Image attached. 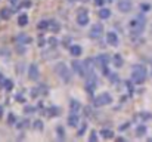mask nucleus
Returning <instances> with one entry per match:
<instances>
[{"label": "nucleus", "mask_w": 152, "mask_h": 142, "mask_svg": "<svg viewBox=\"0 0 152 142\" xmlns=\"http://www.w3.org/2000/svg\"><path fill=\"white\" fill-rule=\"evenodd\" d=\"M145 25H146V18H145V14H139L136 18L130 19L128 22V28H130V36L131 39H139L145 30Z\"/></svg>", "instance_id": "f257e3e1"}, {"label": "nucleus", "mask_w": 152, "mask_h": 142, "mask_svg": "<svg viewBox=\"0 0 152 142\" xmlns=\"http://www.w3.org/2000/svg\"><path fill=\"white\" fill-rule=\"evenodd\" d=\"M106 2H109V3H111V2H112V0H106Z\"/></svg>", "instance_id": "603ef678"}, {"label": "nucleus", "mask_w": 152, "mask_h": 142, "mask_svg": "<svg viewBox=\"0 0 152 142\" xmlns=\"http://www.w3.org/2000/svg\"><path fill=\"white\" fill-rule=\"evenodd\" d=\"M117 8L123 14H128L131 11V2H130V0H120V2L117 3Z\"/></svg>", "instance_id": "9d476101"}, {"label": "nucleus", "mask_w": 152, "mask_h": 142, "mask_svg": "<svg viewBox=\"0 0 152 142\" xmlns=\"http://www.w3.org/2000/svg\"><path fill=\"white\" fill-rule=\"evenodd\" d=\"M106 43H108L109 46H117V45H118V36H117V33L109 31V33L106 34Z\"/></svg>", "instance_id": "ddd939ff"}, {"label": "nucleus", "mask_w": 152, "mask_h": 142, "mask_svg": "<svg viewBox=\"0 0 152 142\" xmlns=\"http://www.w3.org/2000/svg\"><path fill=\"white\" fill-rule=\"evenodd\" d=\"M83 64H84V76H86V77L95 74V70H96V67H98L95 58H87Z\"/></svg>", "instance_id": "423d86ee"}, {"label": "nucleus", "mask_w": 152, "mask_h": 142, "mask_svg": "<svg viewBox=\"0 0 152 142\" xmlns=\"http://www.w3.org/2000/svg\"><path fill=\"white\" fill-rule=\"evenodd\" d=\"M5 80H6L5 76H3V74H0V87H2V89H3V83H5Z\"/></svg>", "instance_id": "a18cd8bd"}, {"label": "nucleus", "mask_w": 152, "mask_h": 142, "mask_svg": "<svg viewBox=\"0 0 152 142\" xmlns=\"http://www.w3.org/2000/svg\"><path fill=\"white\" fill-rule=\"evenodd\" d=\"M96 64H98V67H105V65H108L109 64V61H111V58H109V55H106V53H100V55H98L96 58Z\"/></svg>", "instance_id": "f8f14e48"}, {"label": "nucleus", "mask_w": 152, "mask_h": 142, "mask_svg": "<svg viewBox=\"0 0 152 142\" xmlns=\"http://www.w3.org/2000/svg\"><path fill=\"white\" fill-rule=\"evenodd\" d=\"M139 115H140V117H143L142 120H149V118H151V114H149V112H140Z\"/></svg>", "instance_id": "37998d69"}, {"label": "nucleus", "mask_w": 152, "mask_h": 142, "mask_svg": "<svg viewBox=\"0 0 152 142\" xmlns=\"http://www.w3.org/2000/svg\"><path fill=\"white\" fill-rule=\"evenodd\" d=\"M111 102H112V96L108 92H103V93L98 95V98H95L93 107H103V105H109Z\"/></svg>", "instance_id": "39448f33"}, {"label": "nucleus", "mask_w": 152, "mask_h": 142, "mask_svg": "<svg viewBox=\"0 0 152 142\" xmlns=\"http://www.w3.org/2000/svg\"><path fill=\"white\" fill-rule=\"evenodd\" d=\"M111 62L114 64V67H115V68H121V67H123V64H124V61H123V56H121L120 53H115V55L112 56Z\"/></svg>", "instance_id": "f3484780"}, {"label": "nucleus", "mask_w": 152, "mask_h": 142, "mask_svg": "<svg viewBox=\"0 0 152 142\" xmlns=\"http://www.w3.org/2000/svg\"><path fill=\"white\" fill-rule=\"evenodd\" d=\"M37 28L44 31V30H49V19H42L39 24H37Z\"/></svg>", "instance_id": "b1692460"}, {"label": "nucleus", "mask_w": 152, "mask_h": 142, "mask_svg": "<svg viewBox=\"0 0 152 142\" xmlns=\"http://www.w3.org/2000/svg\"><path fill=\"white\" fill-rule=\"evenodd\" d=\"M8 121H9V124H16V121H18V118H16V115L15 114H9V118H8Z\"/></svg>", "instance_id": "c9c22d12"}, {"label": "nucleus", "mask_w": 152, "mask_h": 142, "mask_svg": "<svg viewBox=\"0 0 152 142\" xmlns=\"http://www.w3.org/2000/svg\"><path fill=\"white\" fill-rule=\"evenodd\" d=\"M55 71H56L58 77H59L62 81L70 83V80H71V71L68 70V67H67L64 62H58V64L55 65Z\"/></svg>", "instance_id": "7ed1b4c3"}, {"label": "nucleus", "mask_w": 152, "mask_h": 142, "mask_svg": "<svg viewBox=\"0 0 152 142\" xmlns=\"http://www.w3.org/2000/svg\"><path fill=\"white\" fill-rule=\"evenodd\" d=\"M146 76H148V71H146V67L143 64H134L131 67V81L134 84H143L145 80H146Z\"/></svg>", "instance_id": "f03ea898"}, {"label": "nucleus", "mask_w": 152, "mask_h": 142, "mask_svg": "<svg viewBox=\"0 0 152 142\" xmlns=\"http://www.w3.org/2000/svg\"><path fill=\"white\" fill-rule=\"evenodd\" d=\"M105 2H106V0H95V5H96L98 8H102Z\"/></svg>", "instance_id": "c03bdc74"}, {"label": "nucleus", "mask_w": 152, "mask_h": 142, "mask_svg": "<svg viewBox=\"0 0 152 142\" xmlns=\"http://www.w3.org/2000/svg\"><path fill=\"white\" fill-rule=\"evenodd\" d=\"M49 30L53 31V33H58L59 31V22L56 19H49Z\"/></svg>", "instance_id": "4be33fe9"}, {"label": "nucleus", "mask_w": 152, "mask_h": 142, "mask_svg": "<svg viewBox=\"0 0 152 142\" xmlns=\"http://www.w3.org/2000/svg\"><path fill=\"white\" fill-rule=\"evenodd\" d=\"M128 127H130V123H123V124H120V132H125Z\"/></svg>", "instance_id": "79ce46f5"}, {"label": "nucleus", "mask_w": 152, "mask_h": 142, "mask_svg": "<svg viewBox=\"0 0 152 142\" xmlns=\"http://www.w3.org/2000/svg\"><path fill=\"white\" fill-rule=\"evenodd\" d=\"M37 43H39V46H40V48H43V46L46 45V40H44V37H43V36H39V40H37Z\"/></svg>", "instance_id": "a19ab883"}, {"label": "nucleus", "mask_w": 152, "mask_h": 142, "mask_svg": "<svg viewBox=\"0 0 152 142\" xmlns=\"http://www.w3.org/2000/svg\"><path fill=\"white\" fill-rule=\"evenodd\" d=\"M58 112H59V110H58L56 107H50V108L47 110V114H49L50 117H53V115H56Z\"/></svg>", "instance_id": "f704fd0d"}, {"label": "nucleus", "mask_w": 152, "mask_h": 142, "mask_svg": "<svg viewBox=\"0 0 152 142\" xmlns=\"http://www.w3.org/2000/svg\"><path fill=\"white\" fill-rule=\"evenodd\" d=\"M40 95V87H33L31 90H30V96L31 98H37Z\"/></svg>", "instance_id": "473e14b6"}, {"label": "nucleus", "mask_w": 152, "mask_h": 142, "mask_svg": "<svg viewBox=\"0 0 152 142\" xmlns=\"http://www.w3.org/2000/svg\"><path fill=\"white\" fill-rule=\"evenodd\" d=\"M33 127L36 129V130H43V127H44V124H43V121L39 118V120H36L34 123H33Z\"/></svg>", "instance_id": "7c9ffc66"}, {"label": "nucleus", "mask_w": 152, "mask_h": 142, "mask_svg": "<svg viewBox=\"0 0 152 142\" xmlns=\"http://www.w3.org/2000/svg\"><path fill=\"white\" fill-rule=\"evenodd\" d=\"M16 101H18V102H24V98L21 96V93H18V95H16Z\"/></svg>", "instance_id": "de8ad7c7"}, {"label": "nucleus", "mask_w": 152, "mask_h": 142, "mask_svg": "<svg viewBox=\"0 0 152 142\" xmlns=\"http://www.w3.org/2000/svg\"><path fill=\"white\" fill-rule=\"evenodd\" d=\"M71 68H72V71H74L77 76H84V64L80 62L78 59H74V61H72Z\"/></svg>", "instance_id": "1a4fd4ad"}, {"label": "nucleus", "mask_w": 152, "mask_h": 142, "mask_svg": "<svg viewBox=\"0 0 152 142\" xmlns=\"http://www.w3.org/2000/svg\"><path fill=\"white\" fill-rule=\"evenodd\" d=\"M89 36H90V39H93V40L100 39V37L103 36V25H102V24H95V25L90 28Z\"/></svg>", "instance_id": "6e6552de"}, {"label": "nucleus", "mask_w": 152, "mask_h": 142, "mask_svg": "<svg viewBox=\"0 0 152 142\" xmlns=\"http://www.w3.org/2000/svg\"><path fill=\"white\" fill-rule=\"evenodd\" d=\"M125 87H127V90H128V95L133 96V95H134V86H133V81H131V80L125 81Z\"/></svg>", "instance_id": "c85d7f7f"}, {"label": "nucleus", "mask_w": 152, "mask_h": 142, "mask_svg": "<svg viewBox=\"0 0 152 142\" xmlns=\"http://www.w3.org/2000/svg\"><path fill=\"white\" fill-rule=\"evenodd\" d=\"M9 3H11L12 6H16V5L19 3V0H9Z\"/></svg>", "instance_id": "49530a36"}, {"label": "nucleus", "mask_w": 152, "mask_h": 142, "mask_svg": "<svg viewBox=\"0 0 152 142\" xmlns=\"http://www.w3.org/2000/svg\"><path fill=\"white\" fill-rule=\"evenodd\" d=\"M80 123V117H78V112H71L70 117H68V124L71 127H77Z\"/></svg>", "instance_id": "4468645a"}, {"label": "nucleus", "mask_w": 152, "mask_h": 142, "mask_svg": "<svg viewBox=\"0 0 152 142\" xmlns=\"http://www.w3.org/2000/svg\"><path fill=\"white\" fill-rule=\"evenodd\" d=\"M98 17H99L100 19H108V18L111 17V11L106 9V8H100V11L98 12Z\"/></svg>", "instance_id": "6ab92c4d"}, {"label": "nucleus", "mask_w": 152, "mask_h": 142, "mask_svg": "<svg viewBox=\"0 0 152 142\" xmlns=\"http://www.w3.org/2000/svg\"><path fill=\"white\" fill-rule=\"evenodd\" d=\"M39 76H40V71H39V65L37 64H30V67H28V77L31 79V80H37L39 79Z\"/></svg>", "instance_id": "9b49d317"}, {"label": "nucleus", "mask_w": 152, "mask_h": 142, "mask_svg": "<svg viewBox=\"0 0 152 142\" xmlns=\"http://www.w3.org/2000/svg\"><path fill=\"white\" fill-rule=\"evenodd\" d=\"M86 130H87V123H83V124H81V127H80V130H78V133H77V135H78V136H83V135H84V133H86Z\"/></svg>", "instance_id": "e433bc0d"}, {"label": "nucleus", "mask_w": 152, "mask_h": 142, "mask_svg": "<svg viewBox=\"0 0 152 142\" xmlns=\"http://www.w3.org/2000/svg\"><path fill=\"white\" fill-rule=\"evenodd\" d=\"M47 45L50 46V49H56L59 45V40L56 37H50V39H47Z\"/></svg>", "instance_id": "393cba45"}, {"label": "nucleus", "mask_w": 152, "mask_h": 142, "mask_svg": "<svg viewBox=\"0 0 152 142\" xmlns=\"http://www.w3.org/2000/svg\"><path fill=\"white\" fill-rule=\"evenodd\" d=\"M89 14H87V9H78V14H77V24L80 27H86L89 24Z\"/></svg>", "instance_id": "0eeeda50"}, {"label": "nucleus", "mask_w": 152, "mask_h": 142, "mask_svg": "<svg viewBox=\"0 0 152 142\" xmlns=\"http://www.w3.org/2000/svg\"><path fill=\"white\" fill-rule=\"evenodd\" d=\"M12 87H14V81H12V80H9V79H6V80H5V83H3V89L9 92V90H12Z\"/></svg>", "instance_id": "c756f323"}, {"label": "nucleus", "mask_w": 152, "mask_h": 142, "mask_svg": "<svg viewBox=\"0 0 152 142\" xmlns=\"http://www.w3.org/2000/svg\"><path fill=\"white\" fill-rule=\"evenodd\" d=\"M96 87H98V77H96V74L87 76V77H86V83H84V89H86V92H87L92 98H93V95H95Z\"/></svg>", "instance_id": "20e7f679"}, {"label": "nucleus", "mask_w": 152, "mask_h": 142, "mask_svg": "<svg viewBox=\"0 0 152 142\" xmlns=\"http://www.w3.org/2000/svg\"><path fill=\"white\" fill-rule=\"evenodd\" d=\"M117 141H120V142H124V138H123V136H120V138H117Z\"/></svg>", "instance_id": "3c124183"}, {"label": "nucleus", "mask_w": 152, "mask_h": 142, "mask_svg": "<svg viewBox=\"0 0 152 142\" xmlns=\"http://www.w3.org/2000/svg\"><path fill=\"white\" fill-rule=\"evenodd\" d=\"M56 133H58L59 138H64V136H65V129H64L62 126H58V127H56Z\"/></svg>", "instance_id": "4c0bfd02"}, {"label": "nucleus", "mask_w": 152, "mask_h": 142, "mask_svg": "<svg viewBox=\"0 0 152 142\" xmlns=\"http://www.w3.org/2000/svg\"><path fill=\"white\" fill-rule=\"evenodd\" d=\"M70 110H71V112H78V111L81 110V104H80V101H77V99H71V101H70Z\"/></svg>", "instance_id": "a211bd4d"}, {"label": "nucleus", "mask_w": 152, "mask_h": 142, "mask_svg": "<svg viewBox=\"0 0 152 142\" xmlns=\"http://www.w3.org/2000/svg\"><path fill=\"white\" fill-rule=\"evenodd\" d=\"M146 132H148V127L145 126V124H139L137 127H136V136H145L146 135Z\"/></svg>", "instance_id": "5701e85b"}, {"label": "nucleus", "mask_w": 152, "mask_h": 142, "mask_svg": "<svg viewBox=\"0 0 152 142\" xmlns=\"http://www.w3.org/2000/svg\"><path fill=\"white\" fill-rule=\"evenodd\" d=\"M30 126V121L27 120V118H24L22 121H16V127L19 129V130H22V129H25V127H28Z\"/></svg>", "instance_id": "cd10ccee"}, {"label": "nucleus", "mask_w": 152, "mask_h": 142, "mask_svg": "<svg viewBox=\"0 0 152 142\" xmlns=\"http://www.w3.org/2000/svg\"><path fill=\"white\" fill-rule=\"evenodd\" d=\"M70 3H74V2H87V0H68Z\"/></svg>", "instance_id": "09e8293b"}, {"label": "nucleus", "mask_w": 152, "mask_h": 142, "mask_svg": "<svg viewBox=\"0 0 152 142\" xmlns=\"http://www.w3.org/2000/svg\"><path fill=\"white\" fill-rule=\"evenodd\" d=\"M140 12H143V14H146V12H149L151 11V5L149 3H140Z\"/></svg>", "instance_id": "2f4dec72"}, {"label": "nucleus", "mask_w": 152, "mask_h": 142, "mask_svg": "<svg viewBox=\"0 0 152 142\" xmlns=\"http://www.w3.org/2000/svg\"><path fill=\"white\" fill-rule=\"evenodd\" d=\"M2 117H3V107L0 105V118H2Z\"/></svg>", "instance_id": "8fccbe9b"}, {"label": "nucleus", "mask_w": 152, "mask_h": 142, "mask_svg": "<svg viewBox=\"0 0 152 142\" xmlns=\"http://www.w3.org/2000/svg\"><path fill=\"white\" fill-rule=\"evenodd\" d=\"M36 107H33V105H25V108H24V112L25 114H33V112H36Z\"/></svg>", "instance_id": "72a5a7b5"}, {"label": "nucleus", "mask_w": 152, "mask_h": 142, "mask_svg": "<svg viewBox=\"0 0 152 142\" xmlns=\"http://www.w3.org/2000/svg\"><path fill=\"white\" fill-rule=\"evenodd\" d=\"M100 136L102 138H105V139H114V130H111V129H102L100 130Z\"/></svg>", "instance_id": "412c9836"}, {"label": "nucleus", "mask_w": 152, "mask_h": 142, "mask_svg": "<svg viewBox=\"0 0 152 142\" xmlns=\"http://www.w3.org/2000/svg\"><path fill=\"white\" fill-rule=\"evenodd\" d=\"M28 15L27 14H21L19 17H18V25L19 27H25V25H28Z\"/></svg>", "instance_id": "aec40b11"}, {"label": "nucleus", "mask_w": 152, "mask_h": 142, "mask_svg": "<svg viewBox=\"0 0 152 142\" xmlns=\"http://www.w3.org/2000/svg\"><path fill=\"white\" fill-rule=\"evenodd\" d=\"M15 42H16L18 45H28V43L31 42V39H30L25 33H21V34H18V36L15 37Z\"/></svg>", "instance_id": "2eb2a0df"}, {"label": "nucleus", "mask_w": 152, "mask_h": 142, "mask_svg": "<svg viewBox=\"0 0 152 142\" xmlns=\"http://www.w3.org/2000/svg\"><path fill=\"white\" fill-rule=\"evenodd\" d=\"M31 6V2H30V0H25V2H22L21 5H18V9L19 8H30Z\"/></svg>", "instance_id": "ea45409f"}, {"label": "nucleus", "mask_w": 152, "mask_h": 142, "mask_svg": "<svg viewBox=\"0 0 152 142\" xmlns=\"http://www.w3.org/2000/svg\"><path fill=\"white\" fill-rule=\"evenodd\" d=\"M108 79H109V81L112 83V84H117L118 81H120V77H118V74L117 73H109V76H108Z\"/></svg>", "instance_id": "a878e982"}, {"label": "nucleus", "mask_w": 152, "mask_h": 142, "mask_svg": "<svg viewBox=\"0 0 152 142\" xmlns=\"http://www.w3.org/2000/svg\"><path fill=\"white\" fill-rule=\"evenodd\" d=\"M70 53H71L74 58H77V56H80V55L83 53V49H81L80 45H71V46H70Z\"/></svg>", "instance_id": "dca6fc26"}, {"label": "nucleus", "mask_w": 152, "mask_h": 142, "mask_svg": "<svg viewBox=\"0 0 152 142\" xmlns=\"http://www.w3.org/2000/svg\"><path fill=\"white\" fill-rule=\"evenodd\" d=\"M11 15H12L11 9H2L0 11V18H3V19H9Z\"/></svg>", "instance_id": "bb28decb"}, {"label": "nucleus", "mask_w": 152, "mask_h": 142, "mask_svg": "<svg viewBox=\"0 0 152 142\" xmlns=\"http://www.w3.org/2000/svg\"><path fill=\"white\" fill-rule=\"evenodd\" d=\"M89 141H90V142H95V141H98V133H96L95 130H92V132H90V136H89Z\"/></svg>", "instance_id": "58836bf2"}]
</instances>
